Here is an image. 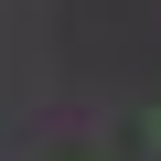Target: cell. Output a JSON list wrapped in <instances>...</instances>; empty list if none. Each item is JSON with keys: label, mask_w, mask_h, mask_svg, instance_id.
Here are the masks:
<instances>
[{"label": "cell", "mask_w": 161, "mask_h": 161, "mask_svg": "<svg viewBox=\"0 0 161 161\" xmlns=\"http://www.w3.org/2000/svg\"><path fill=\"white\" fill-rule=\"evenodd\" d=\"M150 140H161V108H150Z\"/></svg>", "instance_id": "1"}]
</instances>
